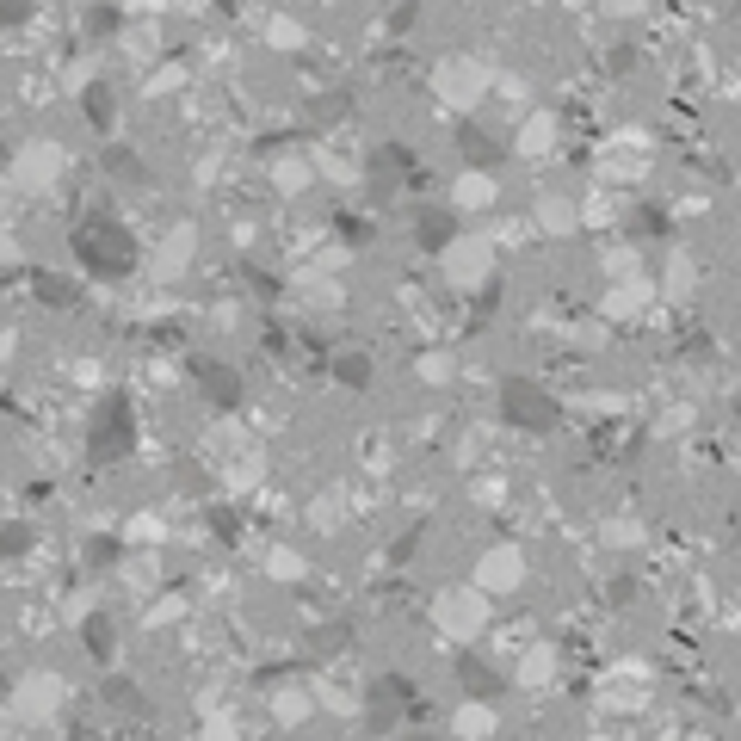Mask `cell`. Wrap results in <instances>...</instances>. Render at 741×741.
<instances>
[]
</instances>
